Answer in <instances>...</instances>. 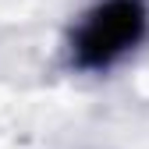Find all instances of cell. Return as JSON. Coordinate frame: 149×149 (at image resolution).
Instances as JSON below:
<instances>
[{"mask_svg": "<svg viewBox=\"0 0 149 149\" xmlns=\"http://www.w3.org/2000/svg\"><path fill=\"white\" fill-rule=\"evenodd\" d=\"M146 32L142 0H107L85 18L74 36V57L82 68H107L124 50H132Z\"/></svg>", "mask_w": 149, "mask_h": 149, "instance_id": "obj_1", "label": "cell"}]
</instances>
